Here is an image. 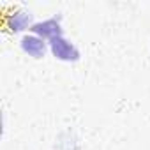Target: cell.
I'll list each match as a JSON object with an SVG mask.
<instances>
[{
  "label": "cell",
  "mask_w": 150,
  "mask_h": 150,
  "mask_svg": "<svg viewBox=\"0 0 150 150\" xmlns=\"http://www.w3.org/2000/svg\"><path fill=\"white\" fill-rule=\"evenodd\" d=\"M51 51L60 60H78L80 58V51L74 48L69 41H65L64 37L51 39Z\"/></svg>",
  "instance_id": "6da1fadb"
},
{
  "label": "cell",
  "mask_w": 150,
  "mask_h": 150,
  "mask_svg": "<svg viewBox=\"0 0 150 150\" xmlns=\"http://www.w3.org/2000/svg\"><path fill=\"white\" fill-rule=\"evenodd\" d=\"M30 30L34 34H39L42 37H50V39L62 37V28H60V23L57 20H46L42 23H35V25H32Z\"/></svg>",
  "instance_id": "7a4b0ae2"
},
{
  "label": "cell",
  "mask_w": 150,
  "mask_h": 150,
  "mask_svg": "<svg viewBox=\"0 0 150 150\" xmlns=\"http://www.w3.org/2000/svg\"><path fill=\"white\" fill-rule=\"evenodd\" d=\"M21 48H23L28 55H32V57H35V58H41V57L44 55V41L39 39V37H35V35H27V37H23V39H21Z\"/></svg>",
  "instance_id": "3957f363"
}]
</instances>
